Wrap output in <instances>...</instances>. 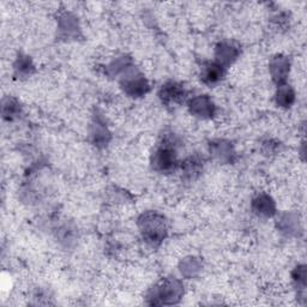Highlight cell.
<instances>
[{
    "label": "cell",
    "mask_w": 307,
    "mask_h": 307,
    "mask_svg": "<svg viewBox=\"0 0 307 307\" xmlns=\"http://www.w3.org/2000/svg\"><path fill=\"white\" fill-rule=\"evenodd\" d=\"M141 229L145 240L150 244L161 243L166 235V225L162 216L158 214H146L139 220Z\"/></svg>",
    "instance_id": "obj_1"
},
{
    "label": "cell",
    "mask_w": 307,
    "mask_h": 307,
    "mask_svg": "<svg viewBox=\"0 0 307 307\" xmlns=\"http://www.w3.org/2000/svg\"><path fill=\"white\" fill-rule=\"evenodd\" d=\"M154 168L161 170V172H168L174 169L177 166V152L173 146L168 144L161 145L154 154L152 159Z\"/></svg>",
    "instance_id": "obj_2"
},
{
    "label": "cell",
    "mask_w": 307,
    "mask_h": 307,
    "mask_svg": "<svg viewBox=\"0 0 307 307\" xmlns=\"http://www.w3.org/2000/svg\"><path fill=\"white\" fill-rule=\"evenodd\" d=\"M155 295L158 299H161V303L166 302L167 299H170V302H173L174 299H179L181 295V286L176 280L166 281L156 289Z\"/></svg>",
    "instance_id": "obj_3"
},
{
    "label": "cell",
    "mask_w": 307,
    "mask_h": 307,
    "mask_svg": "<svg viewBox=\"0 0 307 307\" xmlns=\"http://www.w3.org/2000/svg\"><path fill=\"white\" fill-rule=\"evenodd\" d=\"M184 95L185 90L183 86L174 82H170L168 84L163 85L161 88V92H160V97H161L162 102L167 104L180 102L184 99Z\"/></svg>",
    "instance_id": "obj_4"
},
{
    "label": "cell",
    "mask_w": 307,
    "mask_h": 307,
    "mask_svg": "<svg viewBox=\"0 0 307 307\" xmlns=\"http://www.w3.org/2000/svg\"><path fill=\"white\" fill-rule=\"evenodd\" d=\"M123 88L128 95L131 96H141L146 93L148 84L145 79L141 76H131V78H126L123 82Z\"/></svg>",
    "instance_id": "obj_5"
},
{
    "label": "cell",
    "mask_w": 307,
    "mask_h": 307,
    "mask_svg": "<svg viewBox=\"0 0 307 307\" xmlns=\"http://www.w3.org/2000/svg\"><path fill=\"white\" fill-rule=\"evenodd\" d=\"M223 76V66L218 62H209L202 70V79L208 84H214L221 81Z\"/></svg>",
    "instance_id": "obj_6"
},
{
    "label": "cell",
    "mask_w": 307,
    "mask_h": 307,
    "mask_svg": "<svg viewBox=\"0 0 307 307\" xmlns=\"http://www.w3.org/2000/svg\"><path fill=\"white\" fill-rule=\"evenodd\" d=\"M212 103L205 97H198L194 99L191 102V111H193L194 113H197L201 117L204 115H211L212 114Z\"/></svg>",
    "instance_id": "obj_7"
},
{
    "label": "cell",
    "mask_w": 307,
    "mask_h": 307,
    "mask_svg": "<svg viewBox=\"0 0 307 307\" xmlns=\"http://www.w3.org/2000/svg\"><path fill=\"white\" fill-rule=\"evenodd\" d=\"M236 54L238 53H236L235 48L229 46V45L221 43L217 48L218 64H221L222 66L226 64H229V62H232L233 59H235Z\"/></svg>",
    "instance_id": "obj_8"
},
{
    "label": "cell",
    "mask_w": 307,
    "mask_h": 307,
    "mask_svg": "<svg viewBox=\"0 0 307 307\" xmlns=\"http://www.w3.org/2000/svg\"><path fill=\"white\" fill-rule=\"evenodd\" d=\"M287 72H288V61L282 58L276 59V61L273 64L274 78L276 79L278 83H282L286 79Z\"/></svg>",
    "instance_id": "obj_9"
},
{
    "label": "cell",
    "mask_w": 307,
    "mask_h": 307,
    "mask_svg": "<svg viewBox=\"0 0 307 307\" xmlns=\"http://www.w3.org/2000/svg\"><path fill=\"white\" fill-rule=\"evenodd\" d=\"M254 209L260 215H271L274 212V203L268 197H259L254 201Z\"/></svg>",
    "instance_id": "obj_10"
},
{
    "label": "cell",
    "mask_w": 307,
    "mask_h": 307,
    "mask_svg": "<svg viewBox=\"0 0 307 307\" xmlns=\"http://www.w3.org/2000/svg\"><path fill=\"white\" fill-rule=\"evenodd\" d=\"M294 101V93L291 88H281L277 94V103L283 107H289Z\"/></svg>",
    "instance_id": "obj_11"
},
{
    "label": "cell",
    "mask_w": 307,
    "mask_h": 307,
    "mask_svg": "<svg viewBox=\"0 0 307 307\" xmlns=\"http://www.w3.org/2000/svg\"><path fill=\"white\" fill-rule=\"evenodd\" d=\"M33 68L34 66H33V64H31L30 59H28V57L19 58L18 61H17L16 70H18V72L23 73V75H28V73H30Z\"/></svg>",
    "instance_id": "obj_12"
},
{
    "label": "cell",
    "mask_w": 307,
    "mask_h": 307,
    "mask_svg": "<svg viewBox=\"0 0 307 307\" xmlns=\"http://www.w3.org/2000/svg\"><path fill=\"white\" fill-rule=\"evenodd\" d=\"M17 111H18V107H17V104L13 103V101L9 100V102L4 104V117H8L9 119H12L15 117Z\"/></svg>",
    "instance_id": "obj_13"
}]
</instances>
